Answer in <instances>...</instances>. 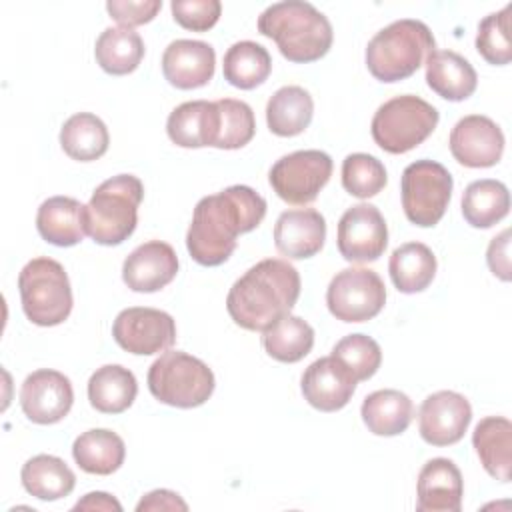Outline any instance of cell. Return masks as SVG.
Masks as SVG:
<instances>
[{
    "label": "cell",
    "mask_w": 512,
    "mask_h": 512,
    "mask_svg": "<svg viewBox=\"0 0 512 512\" xmlns=\"http://www.w3.org/2000/svg\"><path fill=\"white\" fill-rule=\"evenodd\" d=\"M168 138L182 148L216 146L220 134V110L216 102L192 100L176 106L166 122Z\"/></svg>",
    "instance_id": "7402d4cb"
},
{
    "label": "cell",
    "mask_w": 512,
    "mask_h": 512,
    "mask_svg": "<svg viewBox=\"0 0 512 512\" xmlns=\"http://www.w3.org/2000/svg\"><path fill=\"white\" fill-rule=\"evenodd\" d=\"M74 390L68 376L42 368L28 374L20 388V406L34 424H56L72 408Z\"/></svg>",
    "instance_id": "5bb4252c"
},
{
    "label": "cell",
    "mask_w": 512,
    "mask_h": 512,
    "mask_svg": "<svg viewBox=\"0 0 512 512\" xmlns=\"http://www.w3.org/2000/svg\"><path fill=\"white\" fill-rule=\"evenodd\" d=\"M392 284L404 294H416L430 286L436 276V256L422 242L398 246L388 262Z\"/></svg>",
    "instance_id": "4dcf8cb0"
},
{
    "label": "cell",
    "mask_w": 512,
    "mask_h": 512,
    "mask_svg": "<svg viewBox=\"0 0 512 512\" xmlns=\"http://www.w3.org/2000/svg\"><path fill=\"white\" fill-rule=\"evenodd\" d=\"M356 384L358 380L352 372L332 354L314 360L300 380L304 400L320 412H336L344 408L350 402Z\"/></svg>",
    "instance_id": "e0dca14e"
},
{
    "label": "cell",
    "mask_w": 512,
    "mask_h": 512,
    "mask_svg": "<svg viewBox=\"0 0 512 512\" xmlns=\"http://www.w3.org/2000/svg\"><path fill=\"white\" fill-rule=\"evenodd\" d=\"M112 336L122 350L136 356H150L172 348L176 342V322L164 310L132 306L116 316Z\"/></svg>",
    "instance_id": "7c38bea8"
},
{
    "label": "cell",
    "mask_w": 512,
    "mask_h": 512,
    "mask_svg": "<svg viewBox=\"0 0 512 512\" xmlns=\"http://www.w3.org/2000/svg\"><path fill=\"white\" fill-rule=\"evenodd\" d=\"M418 512H460L464 480L458 466L448 458L428 460L416 484Z\"/></svg>",
    "instance_id": "44dd1931"
},
{
    "label": "cell",
    "mask_w": 512,
    "mask_h": 512,
    "mask_svg": "<svg viewBox=\"0 0 512 512\" xmlns=\"http://www.w3.org/2000/svg\"><path fill=\"white\" fill-rule=\"evenodd\" d=\"M336 244L348 262L378 260L388 244V226L380 210L366 202L348 208L338 222Z\"/></svg>",
    "instance_id": "4fadbf2b"
},
{
    "label": "cell",
    "mask_w": 512,
    "mask_h": 512,
    "mask_svg": "<svg viewBox=\"0 0 512 512\" xmlns=\"http://www.w3.org/2000/svg\"><path fill=\"white\" fill-rule=\"evenodd\" d=\"M136 510H188V504L172 490H152L136 504Z\"/></svg>",
    "instance_id": "ee69618b"
},
{
    "label": "cell",
    "mask_w": 512,
    "mask_h": 512,
    "mask_svg": "<svg viewBox=\"0 0 512 512\" xmlns=\"http://www.w3.org/2000/svg\"><path fill=\"white\" fill-rule=\"evenodd\" d=\"M332 356L338 358L358 382L372 378L382 362V350L378 342L366 334L344 336L332 348Z\"/></svg>",
    "instance_id": "ab89813d"
},
{
    "label": "cell",
    "mask_w": 512,
    "mask_h": 512,
    "mask_svg": "<svg viewBox=\"0 0 512 512\" xmlns=\"http://www.w3.org/2000/svg\"><path fill=\"white\" fill-rule=\"evenodd\" d=\"M300 296V274L282 258H266L248 268L230 288L226 308L244 330L264 332L290 314Z\"/></svg>",
    "instance_id": "7a4b0ae2"
},
{
    "label": "cell",
    "mask_w": 512,
    "mask_h": 512,
    "mask_svg": "<svg viewBox=\"0 0 512 512\" xmlns=\"http://www.w3.org/2000/svg\"><path fill=\"white\" fill-rule=\"evenodd\" d=\"M258 32L274 40L284 58L300 64L320 60L334 38L330 20L304 0L270 4L258 16Z\"/></svg>",
    "instance_id": "3957f363"
},
{
    "label": "cell",
    "mask_w": 512,
    "mask_h": 512,
    "mask_svg": "<svg viewBox=\"0 0 512 512\" xmlns=\"http://www.w3.org/2000/svg\"><path fill=\"white\" fill-rule=\"evenodd\" d=\"M510 12L512 4H506L500 12L488 14L478 24L476 50L478 54L494 66H504L512 60V40H510Z\"/></svg>",
    "instance_id": "74e56055"
},
{
    "label": "cell",
    "mask_w": 512,
    "mask_h": 512,
    "mask_svg": "<svg viewBox=\"0 0 512 512\" xmlns=\"http://www.w3.org/2000/svg\"><path fill=\"white\" fill-rule=\"evenodd\" d=\"M178 256L168 242L148 240L122 264V280L134 292H158L176 278Z\"/></svg>",
    "instance_id": "ac0fdd59"
},
{
    "label": "cell",
    "mask_w": 512,
    "mask_h": 512,
    "mask_svg": "<svg viewBox=\"0 0 512 512\" xmlns=\"http://www.w3.org/2000/svg\"><path fill=\"white\" fill-rule=\"evenodd\" d=\"M314 114V100L302 86L278 88L266 104V124L272 134L290 138L302 134Z\"/></svg>",
    "instance_id": "484cf974"
},
{
    "label": "cell",
    "mask_w": 512,
    "mask_h": 512,
    "mask_svg": "<svg viewBox=\"0 0 512 512\" xmlns=\"http://www.w3.org/2000/svg\"><path fill=\"white\" fill-rule=\"evenodd\" d=\"M472 446L484 470L500 480L510 482L512 470V424L504 416L482 418L472 432Z\"/></svg>",
    "instance_id": "d4e9b609"
},
{
    "label": "cell",
    "mask_w": 512,
    "mask_h": 512,
    "mask_svg": "<svg viewBox=\"0 0 512 512\" xmlns=\"http://www.w3.org/2000/svg\"><path fill=\"white\" fill-rule=\"evenodd\" d=\"M220 110V134L214 148L220 150H236L246 146L256 132V120L252 108L234 98L216 100Z\"/></svg>",
    "instance_id": "f35d334b"
},
{
    "label": "cell",
    "mask_w": 512,
    "mask_h": 512,
    "mask_svg": "<svg viewBox=\"0 0 512 512\" xmlns=\"http://www.w3.org/2000/svg\"><path fill=\"white\" fill-rule=\"evenodd\" d=\"M110 144L106 124L90 112L72 114L60 128L62 150L78 162H92L106 154Z\"/></svg>",
    "instance_id": "1f68e13d"
},
{
    "label": "cell",
    "mask_w": 512,
    "mask_h": 512,
    "mask_svg": "<svg viewBox=\"0 0 512 512\" xmlns=\"http://www.w3.org/2000/svg\"><path fill=\"white\" fill-rule=\"evenodd\" d=\"M448 146L462 166L490 168L502 158L504 134L492 118L470 114L454 124Z\"/></svg>",
    "instance_id": "2e32d148"
},
{
    "label": "cell",
    "mask_w": 512,
    "mask_h": 512,
    "mask_svg": "<svg viewBox=\"0 0 512 512\" xmlns=\"http://www.w3.org/2000/svg\"><path fill=\"white\" fill-rule=\"evenodd\" d=\"M426 84L444 100L460 102L474 94L478 76L474 66L454 50H432L426 60Z\"/></svg>",
    "instance_id": "cb8c5ba5"
},
{
    "label": "cell",
    "mask_w": 512,
    "mask_h": 512,
    "mask_svg": "<svg viewBox=\"0 0 512 512\" xmlns=\"http://www.w3.org/2000/svg\"><path fill=\"white\" fill-rule=\"evenodd\" d=\"M24 490L44 502L60 500L74 490L76 476L70 466L52 454H38L26 460L20 470Z\"/></svg>",
    "instance_id": "f1b7e54d"
},
{
    "label": "cell",
    "mask_w": 512,
    "mask_h": 512,
    "mask_svg": "<svg viewBox=\"0 0 512 512\" xmlns=\"http://www.w3.org/2000/svg\"><path fill=\"white\" fill-rule=\"evenodd\" d=\"M332 176V158L322 150H296L274 162L268 180L272 190L292 206L316 200Z\"/></svg>",
    "instance_id": "30bf717a"
},
{
    "label": "cell",
    "mask_w": 512,
    "mask_h": 512,
    "mask_svg": "<svg viewBox=\"0 0 512 512\" xmlns=\"http://www.w3.org/2000/svg\"><path fill=\"white\" fill-rule=\"evenodd\" d=\"M266 354L278 362H300L314 346V330L300 316L286 314L262 332Z\"/></svg>",
    "instance_id": "e575fe53"
},
{
    "label": "cell",
    "mask_w": 512,
    "mask_h": 512,
    "mask_svg": "<svg viewBox=\"0 0 512 512\" xmlns=\"http://www.w3.org/2000/svg\"><path fill=\"white\" fill-rule=\"evenodd\" d=\"M170 8L174 20L192 32L210 30L222 12V4L218 0H172Z\"/></svg>",
    "instance_id": "60d3db41"
},
{
    "label": "cell",
    "mask_w": 512,
    "mask_h": 512,
    "mask_svg": "<svg viewBox=\"0 0 512 512\" xmlns=\"http://www.w3.org/2000/svg\"><path fill=\"white\" fill-rule=\"evenodd\" d=\"M452 186V176L440 162L422 158L408 164L400 180L406 218L420 228L438 224L452 198Z\"/></svg>",
    "instance_id": "9c48e42d"
},
{
    "label": "cell",
    "mask_w": 512,
    "mask_h": 512,
    "mask_svg": "<svg viewBox=\"0 0 512 512\" xmlns=\"http://www.w3.org/2000/svg\"><path fill=\"white\" fill-rule=\"evenodd\" d=\"M266 216V200L250 186L234 184L198 200L186 232L194 262L220 266L236 250L238 234L254 230Z\"/></svg>",
    "instance_id": "6da1fadb"
},
{
    "label": "cell",
    "mask_w": 512,
    "mask_h": 512,
    "mask_svg": "<svg viewBox=\"0 0 512 512\" xmlns=\"http://www.w3.org/2000/svg\"><path fill=\"white\" fill-rule=\"evenodd\" d=\"M162 0H108L106 10L118 24L132 28L154 20L160 12Z\"/></svg>",
    "instance_id": "b9f144b4"
},
{
    "label": "cell",
    "mask_w": 512,
    "mask_h": 512,
    "mask_svg": "<svg viewBox=\"0 0 512 512\" xmlns=\"http://www.w3.org/2000/svg\"><path fill=\"white\" fill-rule=\"evenodd\" d=\"M326 304L336 320L366 322L384 308L386 288L370 268H344L330 280Z\"/></svg>",
    "instance_id": "8fae6325"
},
{
    "label": "cell",
    "mask_w": 512,
    "mask_h": 512,
    "mask_svg": "<svg viewBox=\"0 0 512 512\" xmlns=\"http://www.w3.org/2000/svg\"><path fill=\"white\" fill-rule=\"evenodd\" d=\"M36 228L38 234L54 246H74L88 234L86 206L70 196H52L40 204Z\"/></svg>",
    "instance_id": "603a6c76"
},
{
    "label": "cell",
    "mask_w": 512,
    "mask_h": 512,
    "mask_svg": "<svg viewBox=\"0 0 512 512\" xmlns=\"http://www.w3.org/2000/svg\"><path fill=\"white\" fill-rule=\"evenodd\" d=\"M360 414L366 428L372 434L398 436L410 426L414 416V406L404 392L384 388L364 398Z\"/></svg>",
    "instance_id": "4316f807"
},
{
    "label": "cell",
    "mask_w": 512,
    "mask_h": 512,
    "mask_svg": "<svg viewBox=\"0 0 512 512\" xmlns=\"http://www.w3.org/2000/svg\"><path fill=\"white\" fill-rule=\"evenodd\" d=\"M438 110L414 94L386 100L372 118L374 142L390 154H404L422 144L438 126Z\"/></svg>",
    "instance_id": "ba28073f"
},
{
    "label": "cell",
    "mask_w": 512,
    "mask_h": 512,
    "mask_svg": "<svg viewBox=\"0 0 512 512\" xmlns=\"http://www.w3.org/2000/svg\"><path fill=\"white\" fill-rule=\"evenodd\" d=\"M216 68V52L208 42L180 38L166 46L162 54L164 78L180 90L206 86Z\"/></svg>",
    "instance_id": "d6986e66"
},
{
    "label": "cell",
    "mask_w": 512,
    "mask_h": 512,
    "mask_svg": "<svg viewBox=\"0 0 512 512\" xmlns=\"http://www.w3.org/2000/svg\"><path fill=\"white\" fill-rule=\"evenodd\" d=\"M74 462L88 474L108 476L124 464V440L108 428H92L82 432L72 444Z\"/></svg>",
    "instance_id": "83f0119b"
},
{
    "label": "cell",
    "mask_w": 512,
    "mask_h": 512,
    "mask_svg": "<svg viewBox=\"0 0 512 512\" xmlns=\"http://www.w3.org/2000/svg\"><path fill=\"white\" fill-rule=\"evenodd\" d=\"M138 394L134 374L120 364L100 366L88 380V400L102 414H120L128 410Z\"/></svg>",
    "instance_id": "f546056e"
},
{
    "label": "cell",
    "mask_w": 512,
    "mask_h": 512,
    "mask_svg": "<svg viewBox=\"0 0 512 512\" xmlns=\"http://www.w3.org/2000/svg\"><path fill=\"white\" fill-rule=\"evenodd\" d=\"M436 50L430 28L412 18H402L378 30L366 46V66L380 82H398L412 76L426 56Z\"/></svg>",
    "instance_id": "277c9868"
},
{
    "label": "cell",
    "mask_w": 512,
    "mask_h": 512,
    "mask_svg": "<svg viewBox=\"0 0 512 512\" xmlns=\"http://www.w3.org/2000/svg\"><path fill=\"white\" fill-rule=\"evenodd\" d=\"M470 420V402L454 390H440L426 396L418 412L420 436L432 446H450L460 442Z\"/></svg>",
    "instance_id": "9a60e30c"
},
{
    "label": "cell",
    "mask_w": 512,
    "mask_h": 512,
    "mask_svg": "<svg viewBox=\"0 0 512 512\" xmlns=\"http://www.w3.org/2000/svg\"><path fill=\"white\" fill-rule=\"evenodd\" d=\"M488 268L494 276L508 282L510 280V230H502L498 236L492 238L486 252Z\"/></svg>",
    "instance_id": "7bdbcfd3"
},
{
    "label": "cell",
    "mask_w": 512,
    "mask_h": 512,
    "mask_svg": "<svg viewBox=\"0 0 512 512\" xmlns=\"http://www.w3.org/2000/svg\"><path fill=\"white\" fill-rule=\"evenodd\" d=\"M72 510H122V504L106 492H90L74 504Z\"/></svg>",
    "instance_id": "f6af8a7d"
},
{
    "label": "cell",
    "mask_w": 512,
    "mask_h": 512,
    "mask_svg": "<svg viewBox=\"0 0 512 512\" xmlns=\"http://www.w3.org/2000/svg\"><path fill=\"white\" fill-rule=\"evenodd\" d=\"M222 72L234 88L252 90L270 76L272 58L262 44L240 40L226 50Z\"/></svg>",
    "instance_id": "d590c367"
},
{
    "label": "cell",
    "mask_w": 512,
    "mask_h": 512,
    "mask_svg": "<svg viewBox=\"0 0 512 512\" xmlns=\"http://www.w3.org/2000/svg\"><path fill=\"white\" fill-rule=\"evenodd\" d=\"M216 380L206 362L180 350H166L148 370L150 394L174 408L202 406L214 392Z\"/></svg>",
    "instance_id": "52a82bcc"
},
{
    "label": "cell",
    "mask_w": 512,
    "mask_h": 512,
    "mask_svg": "<svg viewBox=\"0 0 512 512\" xmlns=\"http://www.w3.org/2000/svg\"><path fill=\"white\" fill-rule=\"evenodd\" d=\"M388 182L384 164L372 154L354 152L342 162V186L348 194L356 198L376 196Z\"/></svg>",
    "instance_id": "8d00e7d4"
},
{
    "label": "cell",
    "mask_w": 512,
    "mask_h": 512,
    "mask_svg": "<svg viewBox=\"0 0 512 512\" xmlns=\"http://www.w3.org/2000/svg\"><path fill=\"white\" fill-rule=\"evenodd\" d=\"M26 318L36 326H58L72 312V288L64 266L48 256L26 262L18 276Z\"/></svg>",
    "instance_id": "8992f818"
},
{
    "label": "cell",
    "mask_w": 512,
    "mask_h": 512,
    "mask_svg": "<svg viewBox=\"0 0 512 512\" xmlns=\"http://www.w3.org/2000/svg\"><path fill=\"white\" fill-rule=\"evenodd\" d=\"M508 210L510 194L500 180H474L462 194V216L474 228L494 226L508 214Z\"/></svg>",
    "instance_id": "836d02e7"
},
{
    "label": "cell",
    "mask_w": 512,
    "mask_h": 512,
    "mask_svg": "<svg viewBox=\"0 0 512 512\" xmlns=\"http://www.w3.org/2000/svg\"><path fill=\"white\" fill-rule=\"evenodd\" d=\"M144 186L134 174L104 180L86 204V232L102 246H118L132 236L138 224V206Z\"/></svg>",
    "instance_id": "5b68a950"
},
{
    "label": "cell",
    "mask_w": 512,
    "mask_h": 512,
    "mask_svg": "<svg viewBox=\"0 0 512 512\" xmlns=\"http://www.w3.org/2000/svg\"><path fill=\"white\" fill-rule=\"evenodd\" d=\"M144 42L138 32L126 26L106 28L94 46V56L100 68L114 76L130 74L144 58Z\"/></svg>",
    "instance_id": "d6a6232c"
},
{
    "label": "cell",
    "mask_w": 512,
    "mask_h": 512,
    "mask_svg": "<svg viewBox=\"0 0 512 512\" xmlns=\"http://www.w3.org/2000/svg\"><path fill=\"white\" fill-rule=\"evenodd\" d=\"M326 240V220L314 208L286 210L274 224L276 250L292 260H304L318 254Z\"/></svg>",
    "instance_id": "ffe728a7"
}]
</instances>
